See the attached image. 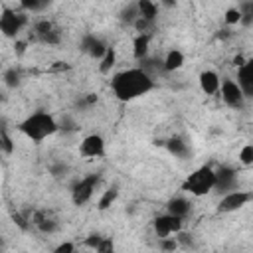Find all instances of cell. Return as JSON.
<instances>
[{
  "instance_id": "cell-17",
  "label": "cell",
  "mask_w": 253,
  "mask_h": 253,
  "mask_svg": "<svg viewBox=\"0 0 253 253\" xmlns=\"http://www.w3.org/2000/svg\"><path fill=\"white\" fill-rule=\"evenodd\" d=\"M148 42H150L148 34H138V36L134 38V49H132V53H134L136 59H142V57L146 55V51H148Z\"/></svg>"
},
{
  "instance_id": "cell-11",
  "label": "cell",
  "mask_w": 253,
  "mask_h": 253,
  "mask_svg": "<svg viewBox=\"0 0 253 253\" xmlns=\"http://www.w3.org/2000/svg\"><path fill=\"white\" fill-rule=\"evenodd\" d=\"M219 85H221V79L215 71L206 69V71L200 73V87L206 95H215L219 91Z\"/></svg>"
},
{
  "instance_id": "cell-2",
  "label": "cell",
  "mask_w": 253,
  "mask_h": 253,
  "mask_svg": "<svg viewBox=\"0 0 253 253\" xmlns=\"http://www.w3.org/2000/svg\"><path fill=\"white\" fill-rule=\"evenodd\" d=\"M57 121L45 113V111H38V113H32L30 117H26L22 123H20V130L34 142H42L45 138H49L51 134L57 132Z\"/></svg>"
},
{
  "instance_id": "cell-27",
  "label": "cell",
  "mask_w": 253,
  "mask_h": 253,
  "mask_svg": "<svg viewBox=\"0 0 253 253\" xmlns=\"http://www.w3.org/2000/svg\"><path fill=\"white\" fill-rule=\"evenodd\" d=\"M6 83L12 87V85H18V73L16 71H8L6 73Z\"/></svg>"
},
{
  "instance_id": "cell-16",
  "label": "cell",
  "mask_w": 253,
  "mask_h": 253,
  "mask_svg": "<svg viewBox=\"0 0 253 253\" xmlns=\"http://www.w3.org/2000/svg\"><path fill=\"white\" fill-rule=\"evenodd\" d=\"M136 12H138V18H142V20H146V22H152V20L156 18L158 8H156V4H154V2L142 0V2H138V4H136Z\"/></svg>"
},
{
  "instance_id": "cell-6",
  "label": "cell",
  "mask_w": 253,
  "mask_h": 253,
  "mask_svg": "<svg viewBox=\"0 0 253 253\" xmlns=\"http://www.w3.org/2000/svg\"><path fill=\"white\" fill-rule=\"evenodd\" d=\"M24 26V16L18 14L16 10H10V8H4L0 12V32L8 38H14L18 36V32L22 30Z\"/></svg>"
},
{
  "instance_id": "cell-14",
  "label": "cell",
  "mask_w": 253,
  "mask_h": 253,
  "mask_svg": "<svg viewBox=\"0 0 253 253\" xmlns=\"http://www.w3.org/2000/svg\"><path fill=\"white\" fill-rule=\"evenodd\" d=\"M184 65V53L178 49H172L166 53V57L162 59V69L164 71H176Z\"/></svg>"
},
{
  "instance_id": "cell-8",
  "label": "cell",
  "mask_w": 253,
  "mask_h": 253,
  "mask_svg": "<svg viewBox=\"0 0 253 253\" xmlns=\"http://www.w3.org/2000/svg\"><path fill=\"white\" fill-rule=\"evenodd\" d=\"M217 93H221V99H223V103H225L227 107L239 109V107H243V103H245V97H243L241 89L237 87V83H235L233 79H223Z\"/></svg>"
},
{
  "instance_id": "cell-18",
  "label": "cell",
  "mask_w": 253,
  "mask_h": 253,
  "mask_svg": "<svg viewBox=\"0 0 253 253\" xmlns=\"http://www.w3.org/2000/svg\"><path fill=\"white\" fill-rule=\"evenodd\" d=\"M87 51H89V55H93V57H103L105 55V51H107V45L101 42V40H97V38H89V42H87V47H85Z\"/></svg>"
},
{
  "instance_id": "cell-1",
  "label": "cell",
  "mask_w": 253,
  "mask_h": 253,
  "mask_svg": "<svg viewBox=\"0 0 253 253\" xmlns=\"http://www.w3.org/2000/svg\"><path fill=\"white\" fill-rule=\"evenodd\" d=\"M111 89L119 101H134L148 95L154 89V79L142 67H128L113 75Z\"/></svg>"
},
{
  "instance_id": "cell-26",
  "label": "cell",
  "mask_w": 253,
  "mask_h": 253,
  "mask_svg": "<svg viewBox=\"0 0 253 253\" xmlns=\"http://www.w3.org/2000/svg\"><path fill=\"white\" fill-rule=\"evenodd\" d=\"M22 6H24L26 10H32V12H34V10H43V8L47 6V2H36V0L28 2V0H26V2H22Z\"/></svg>"
},
{
  "instance_id": "cell-25",
  "label": "cell",
  "mask_w": 253,
  "mask_h": 253,
  "mask_svg": "<svg viewBox=\"0 0 253 253\" xmlns=\"http://www.w3.org/2000/svg\"><path fill=\"white\" fill-rule=\"evenodd\" d=\"M97 253H113V241L107 237H101V241L97 245Z\"/></svg>"
},
{
  "instance_id": "cell-21",
  "label": "cell",
  "mask_w": 253,
  "mask_h": 253,
  "mask_svg": "<svg viewBox=\"0 0 253 253\" xmlns=\"http://www.w3.org/2000/svg\"><path fill=\"white\" fill-rule=\"evenodd\" d=\"M117 196H119V192H117V188H111V190H105V194L101 196V200H99V210H107L115 200H117Z\"/></svg>"
},
{
  "instance_id": "cell-3",
  "label": "cell",
  "mask_w": 253,
  "mask_h": 253,
  "mask_svg": "<svg viewBox=\"0 0 253 253\" xmlns=\"http://www.w3.org/2000/svg\"><path fill=\"white\" fill-rule=\"evenodd\" d=\"M213 188H215V170H211L210 166L196 168L192 174H188V178L182 184V190L190 192L192 196H206Z\"/></svg>"
},
{
  "instance_id": "cell-10",
  "label": "cell",
  "mask_w": 253,
  "mask_h": 253,
  "mask_svg": "<svg viewBox=\"0 0 253 253\" xmlns=\"http://www.w3.org/2000/svg\"><path fill=\"white\" fill-rule=\"evenodd\" d=\"M79 154L85 158H99L105 154V140L99 134H87L79 144Z\"/></svg>"
},
{
  "instance_id": "cell-23",
  "label": "cell",
  "mask_w": 253,
  "mask_h": 253,
  "mask_svg": "<svg viewBox=\"0 0 253 253\" xmlns=\"http://www.w3.org/2000/svg\"><path fill=\"white\" fill-rule=\"evenodd\" d=\"M225 24H229V26H233V24H239L241 20H243V12L239 10V8H229L227 12H225Z\"/></svg>"
},
{
  "instance_id": "cell-24",
  "label": "cell",
  "mask_w": 253,
  "mask_h": 253,
  "mask_svg": "<svg viewBox=\"0 0 253 253\" xmlns=\"http://www.w3.org/2000/svg\"><path fill=\"white\" fill-rule=\"evenodd\" d=\"M53 253H77V249H75V243L63 241V243H59V245L53 249Z\"/></svg>"
},
{
  "instance_id": "cell-5",
  "label": "cell",
  "mask_w": 253,
  "mask_h": 253,
  "mask_svg": "<svg viewBox=\"0 0 253 253\" xmlns=\"http://www.w3.org/2000/svg\"><path fill=\"white\" fill-rule=\"evenodd\" d=\"M251 192H243V190H231L227 194H223V198L219 200V206L217 210L221 213H231V211H237L241 210L243 206H247L251 202Z\"/></svg>"
},
{
  "instance_id": "cell-20",
  "label": "cell",
  "mask_w": 253,
  "mask_h": 253,
  "mask_svg": "<svg viewBox=\"0 0 253 253\" xmlns=\"http://www.w3.org/2000/svg\"><path fill=\"white\" fill-rule=\"evenodd\" d=\"M168 150H170L174 156H186L188 146H186V142H182L180 138H172V140L168 142Z\"/></svg>"
},
{
  "instance_id": "cell-19",
  "label": "cell",
  "mask_w": 253,
  "mask_h": 253,
  "mask_svg": "<svg viewBox=\"0 0 253 253\" xmlns=\"http://www.w3.org/2000/svg\"><path fill=\"white\" fill-rule=\"evenodd\" d=\"M115 49L113 47H107V51H105V55L101 57V65H99V69H101V73H109L111 71V67L115 65Z\"/></svg>"
},
{
  "instance_id": "cell-9",
  "label": "cell",
  "mask_w": 253,
  "mask_h": 253,
  "mask_svg": "<svg viewBox=\"0 0 253 253\" xmlns=\"http://www.w3.org/2000/svg\"><path fill=\"white\" fill-rule=\"evenodd\" d=\"M237 87L241 89L243 97H251L253 95V59H245L243 65L237 67Z\"/></svg>"
},
{
  "instance_id": "cell-28",
  "label": "cell",
  "mask_w": 253,
  "mask_h": 253,
  "mask_svg": "<svg viewBox=\"0 0 253 253\" xmlns=\"http://www.w3.org/2000/svg\"><path fill=\"white\" fill-rule=\"evenodd\" d=\"M174 247H176L174 241H166V243H164V249H174Z\"/></svg>"
},
{
  "instance_id": "cell-22",
  "label": "cell",
  "mask_w": 253,
  "mask_h": 253,
  "mask_svg": "<svg viewBox=\"0 0 253 253\" xmlns=\"http://www.w3.org/2000/svg\"><path fill=\"white\" fill-rule=\"evenodd\" d=\"M239 162L243 166H251L253 164V144H245L239 150Z\"/></svg>"
},
{
  "instance_id": "cell-7",
  "label": "cell",
  "mask_w": 253,
  "mask_h": 253,
  "mask_svg": "<svg viewBox=\"0 0 253 253\" xmlns=\"http://www.w3.org/2000/svg\"><path fill=\"white\" fill-rule=\"evenodd\" d=\"M182 229V219L176 217V215H170V213H162L154 219V233L160 237V239H166L174 233H180Z\"/></svg>"
},
{
  "instance_id": "cell-13",
  "label": "cell",
  "mask_w": 253,
  "mask_h": 253,
  "mask_svg": "<svg viewBox=\"0 0 253 253\" xmlns=\"http://www.w3.org/2000/svg\"><path fill=\"white\" fill-rule=\"evenodd\" d=\"M190 210H192V204H190L188 200H184V198H174V200L168 202V211H166V213L184 219V217L190 213Z\"/></svg>"
},
{
  "instance_id": "cell-4",
  "label": "cell",
  "mask_w": 253,
  "mask_h": 253,
  "mask_svg": "<svg viewBox=\"0 0 253 253\" xmlns=\"http://www.w3.org/2000/svg\"><path fill=\"white\" fill-rule=\"evenodd\" d=\"M97 184H99V176H97V174H89V176L81 178V180L73 186V190H71V200H73V204H75V206L87 204V202L93 198Z\"/></svg>"
},
{
  "instance_id": "cell-12",
  "label": "cell",
  "mask_w": 253,
  "mask_h": 253,
  "mask_svg": "<svg viewBox=\"0 0 253 253\" xmlns=\"http://www.w3.org/2000/svg\"><path fill=\"white\" fill-rule=\"evenodd\" d=\"M235 178H237L235 170H231V168H225V166H223V168H219V170L215 172V188H219V192L227 194V192L235 190V188H233Z\"/></svg>"
},
{
  "instance_id": "cell-15",
  "label": "cell",
  "mask_w": 253,
  "mask_h": 253,
  "mask_svg": "<svg viewBox=\"0 0 253 253\" xmlns=\"http://www.w3.org/2000/svg\"><path fill=\"white\" fill-rule=\"evenodd\" d=\"M36 34H38L43 42H57V32H55L53 24L47 22V20H42V22L36 24Z\"/></svg>"
}]
</instances>
